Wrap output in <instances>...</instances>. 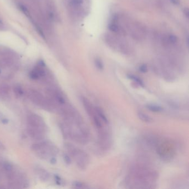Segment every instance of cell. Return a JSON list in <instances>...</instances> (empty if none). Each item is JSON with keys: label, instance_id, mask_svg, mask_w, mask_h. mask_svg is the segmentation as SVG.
<instances>
[{"label": "cell", "instance_id": "6da1fadb", "mask_svg": "<svg viewBox=\"0 0 189 189\" xmlns=\"http://www.w3.org/2000/svg\"><path fill=\"white\" fill-rule=\"evenodd\" d=\"M31 149L40 159L46 160L54 164L57 160L55 155L58 153L57 148L49 140H41L33 144Z\"/></svg>", "mask_w": 189, "mask_h": 189}, {"label": "cell", "instance_id": "7a4b0ae2", "mask_svg": "<svg viewBox=\"0 0 189 189\" xmlns=\"http://www.w3.org/2000/svg\"><path fill=\"white\" fill-rule=\"evenodd\" d=\"M28 97L34 104L44 110L52 111L55 108L49 99L45 98L41 93L36 90L31 89L28 91Z\"/></svg>", "mask_w": 189, "mask_h": 189}, {"label": "cell", "instance_id": "3957f363", "mask_svg": "<svg viewBox=\"0 0 189 189\" xmlns=\"http://www.w3.org/2000/svg\"><path fill=\"white\" fill-rule=\"evenodd\" d=\"M64 145L69 154L76 160L78 165L82 168L85 167L86 163L88 162V158L85 153L69 143H66Z\"/></svg>", "mask_w": 189, "mask_h": 189}, {"label": "cell", "instance_id": "277c9868", "mask_svg": "<svg viewBox=\"0 0 189 189\" xmlns=\"http://www.w3.org/2000/svg\"><path fill=\"white\" fill-rule=\"evenodd\" d=\"M27 126L47 131V126L43 119L41 116L34 113H28L27 117Z\"/></svg>", "mask_w": 189, "mask_h": 189}, {"label": "cell", "instance_id": "5b68a950", "mask_svg": "<svg viewBox=\"0 0 189 189\" xmlns=\"http://www.w3.org/2000/svg\"><path fill=\"white\" fill-rule=\"evenodd\" d=\"M66 1L69 14L73 16L82 15L84 0H66Z\"/></svg>", "mask_w": 189, "mask_h": 189}, {"label": "cell", "instance_id": "8992f818", "mask_svg": "<svg viewBox=\"0 0 189 189\" xmlns=\"http://www.w3.org/2000/svg\"><path fill=\"white\" fill-rule=\"evenodd\" d=\"M27 131L28 135L33 140L38 142L44 140L46 135V132L43 130L27 126Z\"/></svg>", "mask_w": 189, "mask_h": 189}, {"label": "cell", "instance_id": "52a82bcc", "mask_svg": "<svg viewBox=\"0 0 189 189\" xmlns=\"http://www.w3.org/2000/svg\"><path fill=\"white\" fill-rule=\"evenodd\" d=\"M35 172L39 179L42 181H47L50 178V175L47 170L42 167H36Z\"/></svg>", "mask_w": 189, "mask_h": 189}, {"label": "cell", "instance_id": "ba28073f", "mask_svg": "<svg viewBox=\"0 0 189 189\" xmlns=\"http://www.w3.org/2000/svg\"><path fill=\"white\" fill-rule=\"evenodd\" d=\"M9 89L5 85L0 86V99H7L9 98Z\"/></svg>", "mask_w": 189, "mask_h": 189}, {"label": "cell", "instance_id": "9c48e42d", "mask_svg": "<svg viewBox=\"0 0 189 189\" xmlns=\"http://www.w3.org/2000/svg\"><path fill=\"white\" fill-rule=\"evenodd\" d=\"M82 102L84 104L83 105L85 108L87 112L88 113V114L91 115V116L92 115L93 116V109H92V107L90 102L88 101V100L85 98H82Z\"/></svg>", "mask_w": 189, "mask_h": 189}, {"label": "cell", "instance_id": "30bf717a", "mask_svg": "<svg viewBox=\"0 0 189 189\" xmlns=\"http://www.w3.org/2000/svg\"><path fill=\"white\" fill-rule=\"evenodd\" d=\"M138 116L140 120L145 123H151L153 121V119L150 117L142 112H139L138 113Z\"/></svg>", "mask_w": 189, "mask_h": 189}, {"label": "cell", "instance_id": "8fae6325", "mask_svg": "<svg viewBox=\"0 0 189 189\" xmlns=\"http://www.w3.org/2000/svg\"><path fill=\"white\" fill-rule=\"evenodd\" d=\"M2 167L7 174L14 171V166L9 162H4L3 163Z\"/></svg>", "mask_w": 189, "mask_h": 189}, {"label": "cell", "instance_id": "7c38bea8", "mask_svg": "<svg viewBox=\"0 0 189 189\" xmlns=\"http://www.w3.org/2000/svg\"><path fill=\"white\" fill-rule=\"evenodd\" d=\"M96 110L97 113V114H98V115L99 117L101 118L102 121H104L105 123H108V120L106 116L105 115L103 110L99 107H96Z\"/></svg>", "mask_w": 189, "mask_h": 189}, {"label": "cell", "instance_id": "4fadbf2b", "mask_svg": "<svg viewBox=\"0 0 189 189\" xmlns=\"http://www.w3.org/2000/svg\"><path fill=\"white\" fill-rule=\"evenodd\" d=\"M146 107L148 108V109L154 112H162L163 110V108L162 107L159 105H155V104H148L146 105Z\"/></svg>", "mask_w": 189, "mask_h": 189}, {"label": "cell", "instance_id": "5bb4252c", "mask_svg": "<svg viewBox=\"0 0 189 189\" xmlns=\"http://www.w3.org/2000/svg\"><path fill=\"white\" fill-rule=\"evenodd\" d=\"M14 91L15 95L18 97H21L23 94V90L22 89V87L19 84H17L14 86Z\"/></svg>", "mask_w": 189, "mask_h": 189}, {"label": "cell", "instance_id": "9a60e30c", "mask_svg": "<svg viewBox=\"0 0 189 189\" xmlns=\"http://www.w3.org/2000/svg\"><path fill=\"white\" fill-rule=\"evenodd\" d=\"M128 77L129 78V79L134 80L135 82L138 83L139 85L142 86V87H144V83H143V82H142V80H140L139 78H138V77H137V76H135L134 75H132V74H129V75H128Z\"/></svg>", "mask_w": 189, "mask_h": 189}, {"label": "cell", "instance_id": "2e32d148", "mask_svg": "<svg viewBox=\"0 0 189 189\" xmlns=\"http://www.w3.org/2000/svg\"><path fill=\"white\" fill-rule=\"evenodd\" d=\"M94 63H95L96 67L98 69H99V70H102V69H103V68H104L103 63L102 61L100 59L96 58L95 60H94Z\"/></svg>", "mask_w": 189, "mask_h": 189}, {"label": "cell", "instance_id": "e0dca14e", "mask_svg": "<svg viewBox=\"0 0 189 189\" xmlns=\"http://www.w3.org/2000/svg\"><path fill=\"white\" fill-rule=\"evenodd\" d=\"M93 117L94 123L95 124L96 126L98 128H101L102 127V124H101V121L99 119V117L95 115H93Z\"/></svg>", "mask_w": 189, "mask_h": 189}, {"label": "cell", "instance_id": "ac0fdd59", "mask_svg": "<svg viewBox=\"0 0 189 189\" xmlns=\"http://www.w3.org/2000/svg\"><path fill=\"white\" fill-rule=\"evenodd\" d=\"M109 28L110 31H112V32H118L119 29V27L117 25H115L114 23H111L109 25Z\"/></svg>", "mask_w": 189, "mask_h": 189}, {"label": "cell", "instance_id": "d6986e66", "mask_svg": "<svg viewBox=\"0 0 189 189\" xmlns=\"http://www.w3.org/2000/svg\"><path fill=\"white\" fill-rule=\"evenodd\" d=\"M63 158L64 161V162H66L67 164H70L71 163V159L70 158V157H69L68 154L65 153L63 154Z\"/></svg>", "mask_w": 189, "mask_h": 189}, {"label": "cell", "instance_id": "ffe728a7", "mask_svg": "<svg viewBox=\"0 0 189 189\" xmlns=\"http://www.w3.org/2000/svg\"><path fill=\"white\" fill-rule=\"evenodd\" d=\"M73 185L75 187H77V188H83L84 187V184H82V183L79 182V181H75L73 183Z\"/></svg>", "mask_w": 189, "mask_h": 189}, {"label": "cell", "instance_id": "44dd1931", "mask_svg": "<svg viewBox=\"0 0 189 189\" xmlns=\"http://www.w3.org/2000/svg\"><path fill=\"white\" fill-rule=\"evenodd\" d=\"M169 41L172 43H175L176 42L178 41V39L174 35H170L169 37Z\"/></svg>", "mask_w": 189, "mask_h": 189}, {"label": "cell", "instance_id": "7402d4cb", "mask_svg": "<svg viewBox=\"0 0 189 189\" xmlns=\"http://www.w3.org/2000/svg\"><path fill=\"white\" fill-rule=\"evenodd\" d=\"M139 70L140 72H142V73H146L148 71V67L146 64H142V66H140L139 67Z\"/></svg>", "mask_w": 189, "mask_h": 189}, {"label": "cell", "instance_id": "603a6c76", "mask_svg": "<svg viewBox=\"0 0 189 189\" xmlns=\"http://www.w3.org/2000/svg\"><path fill=\"white\" fill-rule=\"evenodd\" d=\"M55 181L57 182V183L58 184H59V185H60V184H62V179H60V177H59L58 175L55 176Z\"/></svg>", "mask_w": 189, "mask_h": 189}, {"label": "cell", "instance_id": "cb8c5ba5", "mask_svg": "<svg viewBox=\"0 0 189 189\" xmlns=\"http://www.w3.org/2000/svg\"><path fill=\"white\" fill-rule=\"evenodd\" d=\"M171 2L173 3L174 5H180V0H170Z\"/></svg>", "mask_w": 189, "mask_h": 189}, {"label": "cell", "instance_id": "d4e9b609", "mask_svg": "<svg viewBox=\"0 0 189 189\" xmlns=\"http://www.w3.org/2000/svg\"><path fill=\"white\" fill-rule=\"evenodd\" d=\"M0 149H2V150L5 149V146L1 142H0Z\"/></svg>", "mask_w": 189, "mask_h": 189}, {"label": "cell", "instance_id": "484cf974", "mask_svg": "<svg viewBox=\"0 0 189 189\" xmlns=\"http://www.w3.org/2000/svg\"><path fill=\"white\" fill-rule=\"evenodd\" d=\"M2 22L1 19V18H0V28H2Z\"/></svg>", "mask_w": 189, "mask_h": 189}]
</instances>
